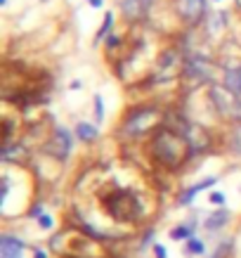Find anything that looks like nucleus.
<instances>
[{
	"label": "nucleus",
	"instance_id": "nucleus-1",
	"mask_svg": "<svg viewBox=\"0 0 241 258\" xmlns=\"http://www.w3.org/2000/svg\"><path fill=\"white\" fill-rule=\"evenodd\" d=\"M149 156L159 163L165 171H180L189 156H192V147L182 133L161 126V128L154 130L152 142H149Z\"/></svg>",
	"mask_w": 241,
	"mask_h": 258
},
{
	"label": "nucleus",
	"instance_id": "nucleus-2",
	"mask_svg": "<svg viewBox=\"0 0 241 258\" xmlns=\"http://www.w3.org/2000/svg\"><path fill=\"white\" fill-rule=\"evenodd\" d=\"M102 206L116 223H140L144 218V206L132 190H111L102 194Z\"/></svg>",
	"mask_w": 241,
	"mask_h": 258
},
{
	"label": "nucleus",
	"instance_id": "nucleus-3",
	"mask_svg": "<svg viewBox=\"0 0 241 258\" xmlns=\"http://www.w3.org/2000/svg\"><path fill=\"white\" fill-rule=\"evenodd\" d=\"M165 116H161V109L156 104H144V107H135L128 111V116L123 118V135L128 138H142L149 130H156L163 126Z\"/></svg>",
	"mask_w": 241,
	"mask_h": 258
},
{
	"label": "nucleus",
	"instance_id": "nucleus-4",
	"mask_svg": "<svg viewBox=\"0 0 241 258\" xmlns=\"http://www.w3.org/2000/svg\"><path fill=\"white\" fill-rule=\"evenodd\" d=\"M208 100L222 118L241 121V97L234 95L230 88H225V83H210Z\"/></svg>",
	"mask_w": 241,
	"mask_h": 258
},
{
	"label": "nucleus",
	"instance_id": "nucleus-5",
	"mask_svg": "<svg viewBox=\"0 0 241 258\" xmlns=\"http://www.w3.org/2000/svg\"><path fill=\"white\" fill-rule=\"evenodd\" d=\"M182 71H185V62H182L180 50H177V48H168V50L159 57L156 66H154L152 83H168V81L177 78Z\"/></svg>",
	"mask_w": 241,
	"mask_h": 258
},
{
	"label": "nucleus",
	"instance_id": "nucleus-6",
	"mask_svg": "<svg viewBox=\"0 0 241 258\" xmlns=\"http://www.w3.org/2000/svg\"><path fill=\"white\" fill-rule=\"evenodd\" d=\"M175 12L187 26H197L206 17V0H177Z\"/></svg>",
	"mask_w": 241,
	"mask_h": 258
},
{
	"label": "nucleus",
	"instance_id": "nucleus-7",
	"mask_svg": "<svg viewBox=\"0 0 241 258\" xmlns=\"http://www.w3.org/2000/svg\"><path fill=\"white\" fill-rule=\"evenodd\" d=\"M71 147H74V135L66 128L57 126L55 133H52V140L47 145V152H50L55 159H59V161H66L69 154H71Z\"/></svg>",
	"mask_w": 241,
	"mask_h": 258
},
{
	"label": "nucleus",
	"instance_id": "nucleus-8",
	"mask_svg": "<svg viewBox=\"0 0 241 258\" xmlns=\"http://www.w3.org/2000/svg\"><path fill=\"white\" fill-rule=\"evenodd\" d=\"M182 74L189 78V81H197V83H206L210 81V74H213V66L206 57H199V54H192L185 59V71Z\"/></svg>",
	"mask_w": 241,
	"mask_h": 258
},
{
	"label": "nucleus",
	"instance_id": "nucleus-9",
	"mask_svg": "<svg viewBox=\"0 0 241 258\" xmlns=\"http://www.w3.org/2000/svg\"><path fill=\"white\" fill-rule=\"evenodd\" d=\"M156 0H120V14L128 24H137L149 17V10Z\"/></svg>",
	"mask_w": 241,
	"mask_h": 258
},
{
	"label": "nucleus",
	"instance_id": "nucleus-10",
	"mask_svg": "<svg viewBox=\"0 0 241 258\" xmlns=\"http://www.w3.org/2000/svg\"><path fill=\"white\" fill-rule=\"evenodd\" d=\"M185 138L189 142V147H192V154H201V152H206L210 147L208 130L203 128V126H199V123H192L189 121V126L185 130Z\"/></svg>",
	"mask_w": 241,
	"mask_h": 258
},
{
	"label": "nucleus",
	"instance_id": "nucleus-11",
	"mask_svg": "<svg viewBox=\"0 0 241 258\" xmlns=\"http://www.w3.org/2000/svg\"><path fill=\"white\" fill-rule=\"evenodd\" d=\"M24 247L26 244H24L19 237L2 235L0 237V258H22Z\"/></svg>",
	"mask_w": 241,
	"mask_h": 258
},
{
	"label": "nucleus",
	"instance_id": "nucleus-12",
	"mask_svg": "<svg viewBox=\"0 0 241 258\" xmlns=\"http://www.w3.org/2000/svg\"><path fill=\"white\" fill-rule=\"evenodd\" d=\"M227 223H230V211L220 206L218 211H213V213L203 220V227H206L208 232H218V230H222Z\"/></svg>",
	"mask_w": 241,
	"mask_h": 258
},
{
	"label": "nucleus",
	"instance_id": "nucleus-13",
	"mask_svg": "<svg viewBox=\"0 0 241 258\" xmlns=\"http://www.w3.org/2000/svg\"><path fill=\"white\" fill-rule=\"evenodd\" d=\"M218 183V175H213V178H206V180H201V183L192 185L189 190H185V192L180 194V206H187L194 202V197H197L201 190H208V187H213V185Z\"/></svg>",
	"mask_w": 241,
	"mask_h": 258
},
{
	"label": "nucleus",
	"instance_id": "nucleus-14",
	"mask_svg": "<svg viewBox=\"0 0 241 258\" xmlns=\"http://www.w3.org/2000/svg\"><path fill=\"white\" fill-rule=\"evenodd\" d=\"M26 159H29L26 147L19 145V142H17V145H12V142H10V145H5V147H2V161H5V163H24Z\"/></svg>",
	"mask_w": 241,
	"mask_h": 258
},
{
	"label": "nucleus",
	"instance_id": "nucleus-15",
	"mask_svg": "<svg viewBox=\"0 0 241 258\" xmlns=\"http://www.w3.org/2000/svg\"><path fill=\"white\" fill-rule=\"evenodd\" d=\"M222 83L225 88H230L237 97H241V66H232V69H225V76H222Z\"/></svg>",
	"mask_w": 241,
	"mask_h": 258
},
{
	"label": "nucleus",
	"instance_id": "nucleus-16",
	"mask_svg": "<svg viewBox=\"0 0 241 258\" xmlns=\"http://www.w3.org/2000/svg\"><path fill=\"white\" fill-rule=\"evenodd\" d=\"M99 135V130L95 123H88V121H78L76 123V138L80 142H95Z\"/></svg>",
	"mask_w": 241,
	"mask_h": 258
},
{
	"label": "nucleus",
	"instance_id": "nucleus-17",
	"mask_svg": "<svg viewBox=\"0 0 241 258\" xmlns=\"http://www.w3.org/2000/svg\"><path fill=\"white\" fill-rule=\"evenodd\" d=\"M194 237V223H182V225H177L173 232H170V239H175V242H182V239H192Z\"/></svg>",
	"mask_w": 241,
	"mask_h": 258
},
{
	"label": "nucleus",
	"instance_id": "nucleus-18",
	"mask_svg": "<svg viewBox=\"0 0 241 258\" xmlns=\"http://www.w3.org/2000/svg\"><path fill=\"white\" fill-rule=\"evenodd\" d=\"M187 254H189V256H203V254H206L203 242H201V239H197V237L187 239Z\"/></svg>",
	"mask_w": 241,
	"mask_h": 258
},
{
	"label": "nucleus",
	"instance_id": "nucleus-19",
	"mask_svg": "<svg viewBox=\"0 0 241 258\" xmlns=\"http://www.w3.org/2000/svg\"><path fill=\"white\" fill-rule=\"evenodd\" d=\"M111 26H114V12H107V14H104V22H102L97 36H95V41H102V38H107V36H109V31H111Z\"/></svg>",
	"mask_w": 241,
	"mask_h": 258
},
{
	"label": "nucleus",
	"instance_id": "nucleus-20",
	"mask_svg": "<svg viewBox=\"0 0 241 258\" xmlns=\"http://www.w3.org/2000/svg\"><path fill=\"white\" fill-rule=\"evenodd\" d=\"M230 147H232V152H237V154L241 156V121H237V128L232 130Z\"/></svg>",
	"mask_w": 241,
	"mask_h": 258
},
{
	"label": "nucleus",
	"instance_id": "nucleus-21",
	"mask_svg": "<svg viewBox=\"0 0 241 258\" xmlns=\"http://www.w3.org/2000/svg\"><path fill=\"white\" fill-rule=\"evenodd\" d=\"M102 118H104V100H102V95H95V121L97 123H102Z\"/></svg>",
	"mask_w": 241,
	"mask_h": 258
},
{
	"label": "nucleus",
	"instance_id": "nucleus-22",
	"mask_svg": "<svg viewBox=\"0 0 241 258\" xmlns=\"http://www.w3.org/2000/svg\"><path fill=\"white\" fill-rule=\"evenodd\" d=\"M52 225H55V220H52V215L43 213L40 218H38V227L40 230H52Z\"/></svg>",
	"mask_w": 241,
	"mask_h": 258
},
{
	"label": "nucleus",
	"instance_id": "nucleus-23",
	"mask_svg": "<svg viewBox=\"0 0 241 258\" xmlns=\"http://www.w3.org/2000/svg\"><path fill=\"white\" fill-rule=\"evenodd\" d=\"M208 202H210L213 206H222L225 202H227V197H225L222 192H210V194H208Z\"/></svg>",
	"mask_w": 241,
	"mask_h": 258
},
{
	"label": "nucleus",
	"instance_id": "nucleus-24",
	"mask_svg": "<svg viewBox=\"0 0 241 258\" xmlns=\"http://www.w3.org/2000/svg\"><path fill=\"white\" fill-rule=\"evenodd\" d=\"M154 258H168V251H165L163 244H154Z\"/></svg>",
	"mask_w": 241,
	"mask_h": 258
},
{
	"label": "nucleus",
	"instance_id": "nucleus-25",
	"mask_svg": "<svg viewBox=\"0 0 241 258\" xmlns=\"http://www.w3.org/2000/svg\"><path fill=\"white\" fill-rule=\"evenodd\" d=\"M33 258H47V254H45L43 249H38V247H36V249H33Z\"/></svg>",
	"mask_w": 241,
	"mask_h": 258
},
{
	"label": "nucleus",
	"instance_id": "nucleus-26",
	"mask_svg": "<svg viewBox=\"0 0 241 258\" xmlns=\"http://www.w3.org/2000/svg\"><path fill=\"white\" fill-rule=\"evenodd\" d=\"M119 43H120V41L116 38V36H109V38H107V45H109V48H116Z\"/></svg>",
	"mask_w": 241,
	"mask_h": 258
},
{
	"label": "nucleus",
	"instance_id": "nucleus-27",
	"mask_svg": "<svg viewBox=\"0 0 241 258\" xmlns=\"http://www.w3.org/2000/svg\"><path fill=\"white\" fill-rule=\"evenodd\" d=\"M88 2L92 7H102V5H104V0H88Z\"/></svg>",
	"mask_w": 241,
	"mask_h": 258
},
{
	"label": "nucleus",
	"instance_id": "nucleus-28",
	"mask_svg": "<svg viewBox=\"0 0 241 258\" xmlns=\"http://www.w3.org/2000/svg\"><path fill=\"white\" fill-rule=\"evenodd\" d=\"M83 86V83H80V81H74V83H71V90H78V88Z\"/></svg>",
	"mask_w": 241,
	"mask_h": 258
},
{
	"label": "nucleus",
	"instance_id": "nucleus-29",
	"mask_svg": "<svg viewBox=\"0 0 241 258\" xmlns=\"http://www.w3.org/2000/svg\"><path fill=\"white\" fill-rule=\"evenodd\" d=\"M215 2H220V0H215Z\"/></svg>",
	"mask_w": 241,
	"mask_h": 258
}]
</instances>
